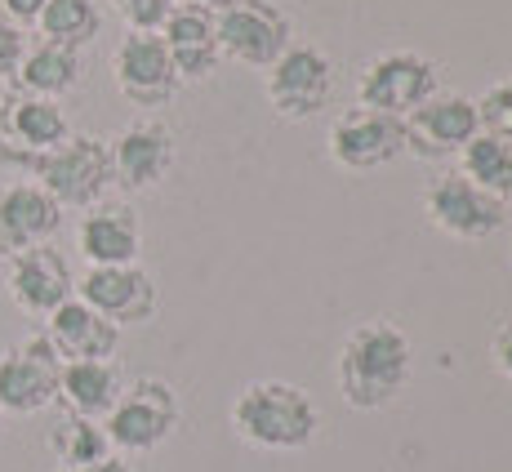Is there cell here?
Returning a JSON list of instances; mask_svg holds the SVG:
<instances>
[{
  "instance_id": "obj_1",
  "label": "cell",
  "mask_w": 512,
  "mask_h": 472,
  "mask_svg": "<svg viewBox=\"0 0 512 472\" xmlns=\"http://www.w3.org/2000/svg\"><path fill=\"white\" fill-rule=\"evenodd\" d=\"M415 370V348L392 321H361L339 348V392L352 410H383L401 397Z\"/></svg>"
},
{
  "instance_id": "obj_2",
  "label": "cell",
  "mask_w": 512,
  "mask_h": 472,
  "mask_svg": "<svg viewBox=\"0 0 512 472\" xmlns=\"http://www.w3.org/2000/svg\"><path fill=\"white\" fill-rule=\"evenodd\" d=\"M321 428L317 401L285 379H254L232 401V432L254 450H303Z\"/></svg>"
},
{
  "instance_id": "obj_3",
  "label": "cell",
  "mask_w": 512,
  "mask_h": 472,
  "mask_svg": "<svg viewBox=\"0 0 512 472\" xmlns=\"http://www.w3.org/2000/svg\"><path fill=\"white\" fill-rule=\"evenodd\" d=\"M32 179L58 201V210H94L98 201L112 188V156H107V143L94 139V134H72L67 143H58L54 152L36 156Z\"/></svg>"
},
{
  "instance_id": "obj_4",
  "label": "cell",
  "mask_w": 512,
  "mask_h": 472,
  "mask_svg": "<svg viewBox=\"0 0 512 472\" xmlns=\"http://www.w3.org/2000/svg\"><path fill=\"white\" fill-rule=\"evenodd\" d=\"M179 392L165 379H134L125 383L121 401L112 406V415L103 419L107 441L121 455H152L179 428Z\"/></svg>"
},
{
  "instance_id": "obj_5",
  "label": "cell",
  "mask_w": 512,
  "mask_h": 472,
  "mask_svg": "<svg viewBox=\"0 0 512 472\" xmlns=\"http://www.w3.org/2000/svg\"><path fill=\"white\" fill-rule=\"evenodd\" d=\"M432 94H437V67L423 54H410V49H392V54L370 58L357 76V107L397 116V121H406Z\"/></svg>"
},
{
  "instance_id": "obj_6",
  "label": "cell",
  "mask_w": 512,
  "mask_h": 472,
  "mask_svg": "<svg viewBox=\"0 0 512 472\" xmlns=\"http://www.w3.org/2000/svg\"><path fill=\"white\" fill-rule=\"evenodd\" d=\"M423 214H428L432 228L455 236V241H486L504 228L508 205L481 192L477 183H468L459 170H450L423 188Z\"/></svg>"
},
{
  "instance_id": "obj_7",
  "label": "cell",
  "mask_w": 512,
  "mask_h": 472,
  "mask_svg": "<svg viewBox=\"0 0 512 472\" xmlns=\"http://www.w3.org/2000/svg\"><path fill=\"white\" fill-rule=\"evenodd\" d=\"M268 103L281 121H312L330 107L334 94V67L317 45H290L277 63L268 67Z\"/></svg>"
},
{
  "instance_id": "obj_8",
  "label": "cell",
  "mask_w": 512,
  "mask_h": 472,
  "mask_svg": "<svg viewBox=\"0 0 512 472\" xmlns=\"http://www.w3.org/2000/svg\"><path fill=\"white\" fill-rule=\"evenodd\" d=\"M58 370L63 357L45 334L14 343L0 352V410L5 415H41L58 401Z\"/></svg>"
},
{
  "instance_id": "obj_9",
  "label": "cell",
  "mask_w": 512,
  "mask_h": 472,
  "mask_svg": "<svg viewBox=\"0 0 512 472\" xmlns=\"http://www.w3.org/2000/svg\"><path fill=\"white\" fill-rule=\"evenodd\" d=\"M219 49L245 67H272L290 49V18L272 0H232L214 14Z\"/></svg>"
},
{
  "instance_id": "obj_10",
  "label": "cell",
  "mask_w": 512,
  "mask_h": 472,
  "mask_svg": "<svg viewBox=\"0 0 512 472\" xmlns=\"http://www.w3.org/2000/svg\"><path fill=\"white\" fill-rule=\"evenodd\" d=\"M326 152L339 170H352V174L379 170V165L397 161V156L406 152V125H401L397 116L352 107V112H343L339 121L330 125Z\"/></svg>"
},
{
  "instance_id": "obj_11",
  "label": "cell",
  "mask_w": 512,
  "mask_h": 472,
  "mask_svg": "<svg viewBox=\"0 0 512 472\" xmlns=\"http://www.w3.org/2000/svg\"><path fill=\"white\" fill-rule=\"evenodd\" d=\"M406 147L423 161H446L459 156L481 134L477 121V98L468 94H432L406 116Z\"/></svg>"
},
{
  "instance_id": "obj_12",
  "label": "cell",
  "mask_w": 512,
  "mask_h": 472,
  "mask_svg": "<svg viewBox=\"0 0 512 472\" xmlns=\"http://www.w3.org/2000/svg\"><path fill=\"white\" fill-rule=\"evenodd\" d=\"M5 290L18 312L45 321L67 299H76V272L54 245H36V250L9 254L5 259Z\"/></svg>"
},
{
  "instance_id": "obj_13",
  "label": "cell",
  "mask_w": 512,
  "mask_h": 472,
  "mask_svg": "<svg viewBox=\"0 0 512 472\" xmlns=\"http://www.w3.org/2000/svg\"><path fill=\"white\" fill-rule=\"evenodd\" d=\"M112 81L134 107H165L179 94V72L165 54L161 32H130L112 54Z\"/></svg>"
},
{
  "instance_id": "obj_14",
  "label": "cell",
  "mask_w": 512,
  "mask_h": 472,
  "mask_svg": "<svg viewBox=\"0 0 512 472\" xmlns=\"http://www.w3.org/2000/svg\"><path fill=\"white\" fill-rule=\"evenodd\" d=\"M0 156H9L14 165H32L36 156L54 152L58 143L72 139V121L54 98H36V94H9L0 107Z\"/></svg>"
},
{
  "instance_id": "obj_15",
  "label": "cell",
  "mask_w": 512,
  "mask_h": 472,
  "mask_svg": "<svg viewBox=\"0 0 512 472\" xmlns=\"http://www.w3.org/2000/svg\"><path fill=\"white\" fill-rule=\"evenodd\" d=\"M76 299L90 303L98 317H107L116 330L143 326L156 312V281L139 263H121V268H90L76 281Z\"/></svg>"
},
{
  "instance_id": "obj_16",
  "label": "cell",
  "mask_w": 512,
  "mask_h": 472,
  "mask_svg": "<svg viewBox=\"0 0 512 472\" xmlns=\"http://www.w3.org/2000/svg\"><path fill=\"white\" fill-rule=\"evenodd\" d=\"M112 183L121 192H152L174 170V134L161 121H134L107 143Z\"/></svg>"
},
{
  "instance_id": "obj_17",
  "label": "cell",
  "mask_w": 512,
  "mask_h": 472,
  "mask_svg": "<svg viewBox=\"0 0 512 472\" xmlns=\"http://www.w3.org/2000/svg\"><path fill=\"white\" fill-rule=\"evenodd\" d=\"M63 228V210L41 183H9L0 188V254H23L49 245Z\"/></svg>"
},
{
  "instance_id": "obj_18",
  "label": "cell",
  "mask_w": 512,
  "mask_h": 472,
  "mask_svg": "<svg viewBox=\"0 0 512 472\" xmlns=\"http://www.w3.org/2000/svg\"><path fill=\"white\" fill-rule=\"evenodd\" d=\"M76 250L85 254L90 268H121V263H139L143 250V223L130 205L98 201L94 210L81 214L76 228Z\"/></svg>"
},
{
  "instance_id": "obj_19",
  "label": "cell",
  "mask_w": 512,
  "mask_h": 472,
  "mask_svg": "<svg viewBox=\"0 0 512 472\" xmlns=\"http://www.w3.org/2000/svg\"><path fill=\"white\" fill-rule=\"evenodd\" d=\"M161 41H165V54H170L174 72H179V81H205V76H214V67H219V58H223L214 14L187 5V0H179L174 14L165 18Z\"/></svg>"
},
{
  "instance_id": "obj_20",
  "label": "cell",
  "mask_w": 512,
  "mask_h": 472,
  "mask_svg": "<svg viewBox=\"0 0 512 472\" xmlns=\"http://www.w3.org/2000/svg\"><path fill=\"white\" fill-rule=\"evenodd\" d=\"M41 334L54 343L63 361H112L116 343H121V330L81 299H67L58 312H49Z\"/></svg>"
},
{
  "instance_id": "obj_21",
  "label": "cell",
  "mask_w": 512,
  "mask_h": 472,
  "mask_svg": "<svg viewBox=\"0 0 512 472\" xmlns=\"http://www.w3.org/2000/svg\"><path fill=\"white\" fill-rule=\"evenodd\" d=\"M125 392V375L121 366L112 361H63L58 370V406L63 415L76 419H98L103 424L112 415V406L121 401Z\"/></svg>"
},
{
  "instance_id": "obj_22",
  "label": "cell",
  "mask_w": 512,
  "mask_h": 472,
  "mask_svg": "<svg viewBox=\"0 0 512 472\" xmlns=\"http://www.w3.org/2000/svg\"><path fill=\"white\" fill-rule=\"evenodd\" d=\"M18 94H36V98H63L81 85V54L54 41H36L23 49V63L14 72Z\"/></svg>"
},
{
  "instance_id": "obj_23",
  "label": "cell",
  "mask_w": 512,
  "mask_h": 472,
  "mask_svg": "<svg viewBox=\"0 0 512 472\" xmlns=\"http://www.w3.org/2000/svg\"><path fill=\"white\" fill-rule=\"evenodd\" d=\"M455 161H459V174H464L468 183H477L481 192H490L504 205L512 201V139L477 134Z\"/></svg>"
},
{
  "instance_id": "obj_24",
  "label": "cell",
  "mask_w": 512,
  "mask_h": 472,
  "mask_svg": "<svg viewBox=\"0 0 512 472\" xmlns=\"http://www.w3.org/2000/svg\"><path fill=\"white\" fill-rule=\"evenodd\" d=\"M36 27H41V41L67 45L81 54L103 27V14H98V0H45Z\"/></svg>"
},
{
  "instance_id": "obj_25",
  "label": "cell",
  "mask_w": 512,
  "mask_h": 472,
  "mask_svg": "<svg viewBox=\"0 0 512 472\" xmlns=\"http://www.w3.org/2000/svg\"><path fill=\"white\" fill-rule=\"evenodd\" d=\"M49 450H54L58 468H85L116 455L112 441H107V428L98 419H76V415H63V424L49 432Z\"/></svg>"
},
{
  "instance_id": "obj_26",
  "label": "cell",
  "mask_w": 512,
  "mask_h": 472,
  "mask_svg": "<svg viewBox=\"0 0 512 472\" xmlns=\"http://www.w3.org/2000/svg\"><path fill=\"white\" fill-rule=\"evenodd\" d=\"M477 121H481V134L512 139V76L495 81L486 94L477 98Z\"/></svg>"
},
{
  "instance_id": "obj_27",
  "label": "cell",
  "mask_w": 512,
  "mask_h": 472,
  "mask_svg": "<svg viewBox=\"0 0 512 472\" xmlns=\"http://www.w3.org/2000/svg\"><path fill=\"white\" fill-rule=\"evenodd\" d=\"M179 0H116V14L125 18L130 32H161L165 18L174 14Z\"/></svg>"
},
{
  "instance_id": "obj_28",
  "label": "cell",
  "mask_w": 512,
  "mask_h": 472,
  "mask_svg": "<svg viewBox=\"0 0 512 472\" xmlns=\"http://www.w3.org/2000/svg\"><path fill=\"white\" fill-rule=\"evenodd\" d=\"M23 49H27L23 27H18L14 18H5V14H0V85H5V81H14L18 63H23Z\"/></svg>"
},
{
  "instance_id": "obj_29",
  "label": "cell",
  "mask_w": 512,
  "mask_h": 472,
  "mask_svg": "<svg viewBox=\"0 0 512 472\" xmlns=\"http://www.w3.org/2000/svg\"><path fill=\"white\" fill-rule=\"evenodd\" d=\"M490 361H495L499 375L512 379V321H508V326H499L495 339H490Z\"/></svg>"
},
{
  "instance_id": "obj_30",
  "label": "cell",
  "mask_w": 512,
  "mask_h": 472,
  "mask_svg": "<svg viewBox=\"0 0 512 472\" xmlns=\"http://www.w3.org/2000/svg\"><path fill=\"white\" fill-rule=\"evenodd\" d=\"M41 9H45V0H0V14L14 18L18 27H32L41 18Z\"/></svg>"
},
{
  "instance_id": "obj_31",
  "label": "cell",
  "mask_w": 512,
  "mask_h": 472,
  "mask_svg": "<svg viewBox=\"0 0 512 472\" xmlns=\"http://www.w3.org/2000/svg\"><path fill=\"white\" fill-rule=\"evenodd\" d=\"M54 472H134V468L125 464L121 455H107V459H98V464H85V468H54Z\"/></svg>"
},
{
  "instance_id": "obj_32",
  "label": "cell",
  "mask_w": 512,
  "mask_h": 472,
  "mask_svg": "<svg viewBox=\"0 0 512 472\" xmlns=\"http://www.w3.org/2000/svg\"><path fill=\"white\" fill-rule=\"evenodd\" d=\"M187 5H196V9H210V14H219V9H228L232 0H187Z\"/></svg>"
},
{
  "instance_id": "obj_33",
  "label": "cell",
  "mask_w": 512,
  "mask_h": 472,
  "mask_svg": "<svg viewBox=\"0 0 512 472\" xmlns=\"http://www.w3.org/2000/svg\"><path fill=\"white\" fill-rule=\"evenodd\" d=\"M5 98H9V94H5V85H0V107H5Z\"/></svg>"
},
{
  "instance_id": "obj_34",
  "label": "cell",
  "mask_w": 512,
  "mask_h": 472,
  "mask_svg": "<svg viewBox=\"0 0 512 472\" xmlns=\"http://www.w3.org/2000/svg\"><path fill=\"white\" fill-rule=\"evenodd\" d=\"M0 272H5V254H0Z\"/></svg>"
},
{
  "instance_id": "obj_35",
  "label": "cell",
  "mask_w": 512,
  "mask_h": 472,
  "mask_svg": "<svg viewBox=\"0 0 512 472\" xmlns=\"http://www.w3.org/2000/svg\"><path fill=\"white\" fill-rule=\"evenodd\" d=\"M0 424H5V410H0Z\"/></svg>"
}]
</instances>
